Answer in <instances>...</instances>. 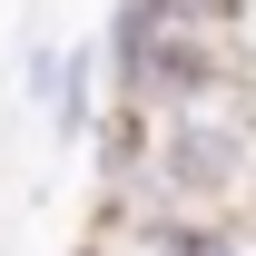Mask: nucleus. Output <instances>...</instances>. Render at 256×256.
<instances>
[{
  "label": "nucleus",
  "instance_id": "f03ea898",
  "mask_svg": "<svg viewBox=\"0 0 256 256\" xmlns=\"http://www.w3.org/2000/svg\"><path fill=\"white\" fill-rule=\"evenodd\" d=\"M60 69H69V50H60V40H30V50H20V89H30V108H40V118H50V98H60Z\"/></svg>",
  "mask_w": 256,
  "mask_h": 256
},
{
  "label": "nucleus",
  "instance_id": "f257e3e1",
  "mask_svg": "<svg viewBox=\"0 0 256 256\" xmlns=\"http://www.w3.org/2000/svg\"><path fill=\"white\" fill-rule=\"evenodd\" d=\"M108 118V60H98V40H79L60 69V98H50V138H98Z\"/></svg>",
  "mask_w": 256,
  "mask_h": 256
}]
</instances>
